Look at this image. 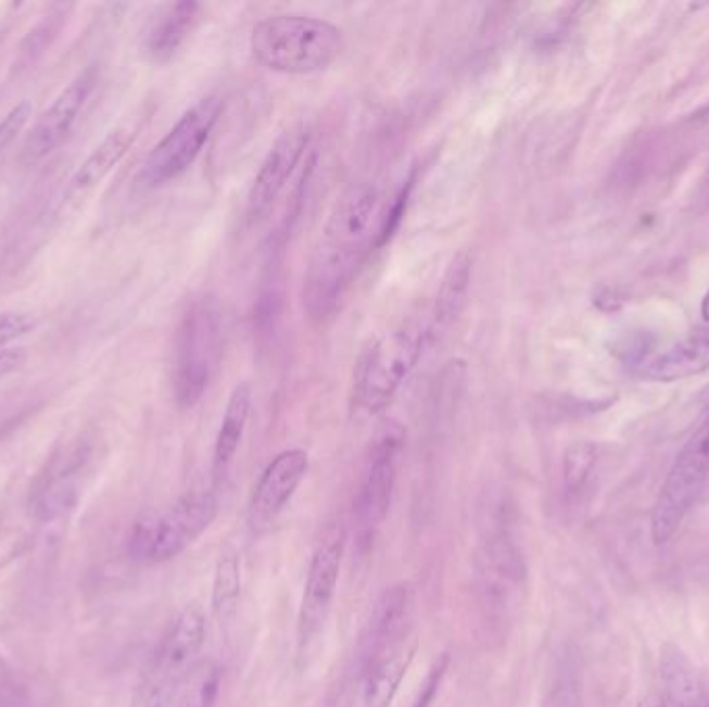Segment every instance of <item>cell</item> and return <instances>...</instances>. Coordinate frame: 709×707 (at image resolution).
<instances>
[{
    "label": "cell",
    "instance_id": "1",
    "mask_svg": "<svg viewBox=\"0 0 709 707\" xmlns=\"http://www.w3.org/2000/svg\"><path fill=\"white\" fill-rule=\"evenodd\" d=\"M253 56L259 65L284 75H312L330 67L343 52V31L309 15H275L252 31Z\"/></svg>",
    "mask_w": 709,
    "mask_h": 707
},
{
    "label": "cell",
    "instance_id": "2",
    "mask_svg": "<svg viewBox=\"0 0 709 707\" xmlns=\"http://www.w3.org/2000/svg\"><path fill=\"white\" fill-rule=\"evenodd\" d=\"M428 346L426 328L401 326L376 337L362 351L353 374V399L369 415L389 409Z\"/></svg>",
    "mask_w": 709,
    "mask_h": 707
},
{
    "label": "cell",
    "instance_id": "3",
    "mask_svg": "<svg viewBox=\"0 0 709 707\" xmlns=\"http://www.w3.org/2000/svg\"><path fill=\"white\" fill-rule=\"evenodd\" d=\"M223 357V318L212 299L195 301L175 337L173 390L181 409L195 407L212 384Z\"/></svg>",
    "mask_w": 709,
    "mask_h": 707
},
{
    "label": "cell",
    "instance_id": "4",
    "mask_svg": "<svg viewBox=\"0 0 709 707\" xmlns=\"http://www.w3.org/2000/svg\"><path fill=\"white\" fill-rule=\"evenodd\" d=\"M206 616L200 606H187L173 620L141 674L131 707H168L200 664L206 643Z\"/></svg>",
    "mask_w": 709,
    "mask_h": 707
},
{
    "label": "cell",
    "instance_id": "5",
    "mask_svg": "<svg viewBox=\"0 0 709 707\" xmlns=\"http://www.w3.org/2000/svg\"><path fill=\"white\" fill-rule=\"evenodd\" d=\"M218 515L216 494L195 488L183 494L168 510L145 515L134 525L129 535V554L145 565H162L195 544Z\"/></svg>",
    "mask_w": 709,
    "mask_h": 707
},
{
    "label": "cell",
    "instance_id": "6",
    "mask_svg": "<svg viewBox=\"0 0 709 707\" xmlns=\"http://www.w3.org/2000/svg\"><path fill=\"white\" fill-rule=\"evenodd\" d=\"M709 481V411L676 456L651 510V540L666 546Z\"/></svg>",
    "mask_w": 709,
    "mask_h": 707
},
{
    "label": "cell",
    "instance_id": "7",
    "mask_svg": "<svg viewBox=\"0 0 709 707\" xmlns=\"http://www.w3.org/2000/svg\"><path fill=\"white\" fill-rule=\"evenodd\" d=\"M374 243H355L321 235L303 278V307L316 324L334 318L362 270Z\"/></svg>",
    "mask_w": 709,
    "mask_h": 707
},
{
    "label": "cell",
    "instance_id": "8",
    "mask_svg": "<svg viewBox=\"0 0 709 707\" xmlns=\"http://www.w3.org/2000/svg\"><path fill=\"white\" fill-rule=\"evenodd\" d=\"M403 446L405 430L398 424L390 421L378 430L367 451L364 476L353 502L355 533L362 550L371 547L380 527L389 517Z\"/></svg>",
    "mask_w": 709,
    "mask_h": 707
},
{
    "label": "cell",
    "instance_id": "9",
    "mask_svg": "<svg viewBox=\"0 0 709 707\" xmlns=\"http://www.w3.org/2000/svg\"><path fill=\"white\" fill-rule=\"evenodd\" d=\"M223 113V102L214 96L200 100L162 137L143 162L141 179L150 187L175 181L187 173L202 154Z\"/></svg>",
    "mask_w": 709,
    "mask_h": 707
},
{
    "label": "cell",
    "instance_id": "10",
    "mask_svg": "<svg viewBox=\"0 0 709 707\" xmlns=\"http://www.w3.org/2000/svg\"><path fill=\"white\" fill-rule=\"evenodd\" d=\"M478 583L483 604L492 613L506 615L526 592L527 565L521 547L503 517H492L481 540L478 560Z\"/></svg>",
    "mask_w": 709,
    "mask_h": 707
},
{
    "label": "cell",
    "instance_id": "11",
    "mask_svg": "<svg viewBox=\"0 0 709 707\" xmlns=\"http://www.w3.org/2000/svg\"><path fill=\"white\" fill-rule=\"evenodd\" d=\"M344 535L343 531H334L330 538L321 540L314 550L309 560L307 579L301 597V608L297 618L299 645L305 647L316 637L328 618L330 606L337 595V585L343 565Z\"/></svg>",
    "mask_w": 709,
    "mask_h": 707
},
{
    "label": "cell",
    "instance_id": "12",
    "mask_svg": "<svg viewBox=\"0 0 709 707\" xmlns=\"http://www.w3.org/2000/svg\"><path fill=\"white\" fill-rule=\"evenodd\" d=\"M309 456L301 449H289L276 455L253 488L248 508V521L255 535L266 533L278 515L295 496L301 481L307 476Z\"/></svg>",
    "mask_w": 709,
    "mask_h": 707
},
{
    "label": "cell",
    "instance_id": "13",
    "mask_svg": "<svg viewBox=\"0 0 709 707\" xmlns=\"http://www.w3.org/2000/svg\"><path fill=\"white\" fill-rule=\"evenodd\" d=\"M309 141L312 129L305 123L293 125L276 139L275 146L262 162L248 195V218L252 223L262 220L273 210L276 200L282 195L293 173L297 171Z\"/></svg>",
    "mask_w": 709,
    "mask_h": 707
},
{
    "label": "cell",
    "instance_id": "14",
    "mask_svg": "<svg viewBox=\"0 0 709 707\" xmlns=\"http://www.w3.org/2000/svg\"><path fill=\"white\" fill-rule=\"evenodd\" d=\"M96 86V71L88 68L77 75L65 90L61 91L45 113L38 116L36 125L25 137L22 160L34 164L47 159L69 136L77 116L81 113L88 96Z\"/></svg>",
    "mask_w": 709,
    "mask_h": 707
},
{
    "label": "cell",
    "instance_id": "15",
    "mask_svg": "<svg viewBox=\"0 0 709 707\" xmlns=\"http://www.w3.org/2000/svg\"><path fill=\"white\" fill-rule=\"evenodd\" d=\"M419 639L413 627L390 639L362 664V686L357 707H390L412 668Z\"/></svg>",
    "mask_w": 709,
    "mask_h": 707
},
{
    "label": "cell",
    "instance_id": "16",
    "mask_svg": "<svg viewBox=\"0 0 709 707\" xmlns=\"http://www.w3.org/2000/svg\"><path fill=\"white\" fill-rule=\"evenodd\" d=\"M90 463V449L81 442L65 449L48 465L45 478L29 498V508L40 523L65 515L75 506L81 492V478Z\"/></svg>",
    "mask_w": 709,
    "mask_h": 707
},
{
    "label": "cell",
    "instance_id": "17",
    "mask_svg": "<svg viewBox=\"0 0 709 707\" xmlns=\"http://www.w3.org/2000/svg\"><path fill=\"white\" fill-rule=\"evenodd\" d=\"M471 274H473V257L467 251H460L448 262L435 293L430 324L426 326L428 344L442 341L453 330L460 314L465 312L469 301L467 296L471 289Z\"/></svg>",
    "mask_w": 709,
    "mask_h": 707
},
{
    "label": "cell",
    "instance_id": "18",
    "mask_svg": "<svg viewBox=\"0 0 709 707\" xmlns=\"http://www.w3.org/2000/svg\"><path fill=\"white\" fill-rule=\"evenodd\" d=\"M376 205H378V191L374 185L369 182L351 185L332 207L321 235L343 239V241L374 243V235H369V225Z\"/></svg>",
    "mask_w": 709,
    "mask_h": 707
},
{
    "label": "cell",
    "instance_id": "19",
    "mask_svg": "<svg viewBox=\"0 0 709 707\" xmlns=\"http://www.w3.org/2000/svg\"><path fill=\"white\" fill-rule=\"evenodd\" d=\"M409 604L412 590L405 583H396L382 592L367 622L366 637L362 645V664L371 658L382 645H387L390 639L412 627Z\"/></svg>",
    "mask_w": 709,
    "mask_h": 707
},
{
    "label": "cell",
    "instance_id": "20",
    "mask_svg": "<svg viewBox=\"0 0 709 707\" xmlns=\"http://www.w3.org/2000/svg\"><path fill=\"white\" fill-rule=\"evenodd\" d=\"M662 683L668 707H709V695L693 661L679 645L662 649Z\"/></svg>",
    "mask_w": 709,
    "mask_h": 707
},
{
    "label": "cell",
    "instance_id": "21",
    "mask_svg": "<svg viewBox=\"0 0 709 707\" xmlns=\"http://www.w3.org/2000/svg\"><path fill=\"white\" fill-rule=\"evenodd\" d=\"M200 15H202V4L193 0L168 4L148 31L145 48L150 56L156 61H168L185 45L189 34L195 29Z\"/></svg>",
    "mask_w": 709,
    "mask_h": 707
},
{
    "label": "cell",
    "instance_id": "22",
    "mask_svg": "<svg viewBox=\"0 0 709 707\" xmlns=\"http://www.w3.org/2000/svg\"><path fill=\"white\" fill-rule=\"evenodd\" d=\"M250 413H252V388L248 384H239L230 394L227 409L223 415L220 430H218L216 442H214L212 471H214L216 481L227 476L230 463L237 456L243 433L248 428V421H250Z\"/></svg>",
    "mask_w": 709,
    "mask_h": 707
},
{
    "label": "cell",
    "instance_id": "23",
    "mask_svg": "<svg viewBox=\"0 0 709 707\" xmlns=\"http://www.w3.org/2000/svg\"><path fill=\"white\" fill-rule=\"evenodd\" d=\"M709 369V339L697 337L679 342L645 367V376L656 382H674Z\"/></svg>",
    "mask_w": 709,
    "mask_h": 707
},
{
    "label": "cell",
    "instance_id": "24",
    "mask_svg": "<svg viewBox=\"0 0 709 707\" xmlns=\"http://www.w3.org/2000/svg\"><path fill=\"white\" fill-rule=\"evenodd\" d=\"M134 143V134L127 129H115L100 141L86 162L75 171L71 179V191L84 193L102 181L116 164L127 154Z\"/></svg>",
    "mask_w": 709,
    "mask_h": 707
},
{
    "label": "cell",
    "instance_id": "25",
    "mask_svg": "<svg viewBox=\"0 0 709 707\" xmlns=\"http://www.w3.org/2000/svg\"><path fill=\"white\" fill-rule=\"evenodd\" d=\"M241 558L237 552H220L212 581V610L220 622H229L241 597Z\"/></svg>",
    "mask_w": 709,
    "mask_h": 707
},
{
    "label": "cell",
    "instance_id": "26",
    "mask_svg": "<svg viewBox=\"0 0 709 707\" xmlns=\"http://www.w3.org/2000/svg\"><path fill=\"white\" fill-rule=\"evenodd\" d=\"M38 517L27 506L22 513L0 515V570L22 558L34 546Z\"/></svg>",
    "mask_w": 709,
    "mask_h": 707
},
{
    "label": "cell",
    "instance_id": "27",
    "mask_svg": "<svg viewBox=\"0 0 709 707\" xmlns=\"http://www.w3.org/2000/svg\"><path fill=\"white\" fill-rule=\"evenodd\" d=\"M220 684H223L220 664L214 660H200L181 686L175 707H214L220 695Z\"/></svg>",
    "mask_w": 709,
    "mask_h": 707
},
{
    "label": "cell",
    "instance_id": "28",
    "mask_svg": "<svg viewBox=\"0 0 709 707\" xmlns=\"http://www.w3.org/2000/svg\"><path fill=\"white\" fill-rule=\"evenodd\" d=\"M595 460H597V446L594 442L581 440L567 449L562 458V483L569 496L583 492V488L587 485V481L594 474Z\"/></svg>",
    "mask_w": 709,
    "mask_h": 707
},
{
    "label": "cell",
    "instance_id": "29",
    "mask_svg": "<svg viewBox=\"0 0 709 707\" xmlns=\"http://www.w3.org/2000/svg\"><path fill=\"white\" fill-rule=\"evenodd\" d=\"M546 707H581V679L572 654H565L558 664Z\"/></svg>",
    "mask_w": 709,
    "mask_h": 707
},
{
    "label": "cell",
    "instance_id": "30",
    "mask_svg": "<svg viewBox=\"0 0 709 707\" xmlns=\"http://www.w3.org/2000/svg\"><path fill=\"white\" fill-rule=\"evenodd\" d=\"M65 17H67L65 7H59V13H50L29 31V36L22 45V54H20L22 65H31L36 59H40L47 52L48 46L52 45V40L59 36Z\"/></svg>",
    "mask_w": 709,
    "mask_h": 707
},
{
    "label": "cell",
    "instance_id": "31",
    "mask_svg": "<svg viewBox=\"0 0 709 707\" xmlns=\"http://www.w3.org/2000/svg\"><path fill=\"white\" fill-rule=\"evenodd\" d=\"M413 185H415V173L407 177V181L401 185V189L394 193V198L390 200L389 207L384 210L380 225L376 230V239H374V250H382L390 239L394 237V232L401 227L403 216L407 212L409 205V198H412Z\"/></svg>",
    "mask_w": 709,
    "mask_h": 707
},
{
    "label": "cell",
    "instance_id": "32",
    "mask_svg": "<svg viewBox=\"0 0 709 707\" xmlns=\"http://www.w3.org/2000/svg\"><path fill=\"white\" fill-rule=\"evenodd\" d=\"M280 305H282V296L275 287L259 295L253 310V332L257 337H270V332L276 328V321L280 318Z\"/></svg>",
    "mask_w": 709,
    "mask_h": 707
},
{
    "label": "cell",
    "instance_id": "33",
    "mask_svg": "<svg viewBox=\"0 0 709 707\" xmlns=\"http://www.w3.org/2000/svg\"><path fill=\"white\" fill-rule=\"evenodd\" d=\"M448 666H451V656L448 654H442L438 660H434V664L430 666L423 683L419 684V691L413 699L412 707H432L434 704L435 695L442 686V681L448 672Z\"/></svg>",
    "mask_w": 709,
    "mask_h": 707
},
{
    "label": "cell",
    "instance_id": "34",
    "mask_svg": "<svg viewBox=\"0 0 709 707\" xmlns=\"http://www.w3.org/2000/svg\"><path fill=\"white\" fill-rule=\"evenodd\" d=\"M36 328V318L29 312H0V351L9 349L11 342L22 339Z\"/></svg>",
    "mask_w": 709,
    "mask_h": 707
},
{
    "label": "cell",
    "instance_id": "35",
    "mask_svg": "<svg viewBox=\"0 0 709 707\" xmlns=\"http://www.w3.org/2000/svg\"><path fill=\"white\" fill-rule=\"evenodd\" d=\"M29 116H31V106L27 102H22L0 121V152L24 129Z\"/></svg>",
    "mask_w": 709,
    "mask_h": 707
},
{
    "label": "cell",
    "instance_id": "36",
    "mask_svg": "<svg viewBox=\"0 0 709 707\" xmlns=\"http://www.w3.org/2000/svg\"><path fill=\"white\" fill-rule=\"evenodd\" d=\"M25 362V351L20 346L13 349H2L0 351V378L9 376L11 371H15L17 367H22Z\"/></svg>",
    "mask_w": 709,
    "mask_h": 707
},
{
    "label": "cell",
    "instance_id": "37",
    "mask_svg": "<svg viewBox=\"0 0 709 707\" xmlns=\"http://www.w3.org/2000/svg\"><path fill=\"white\" fill-rule=\"evenodd\" d=\"M594 303L602 312H617L622 305V296L618 295L617 289H602L595 293Z\"/></svg>",
    "mask_w": 709,
    "mask_h": 707
},
{
    "label": "cell",
    "instance_id": "38",
    "mask_svg": "<svg viewBox=\"0 0 709 707\" xmlns=\"http://www.w3.org/2000/svg\"><path fill=\"white\" fill-rule=\"evenodd\" d=\"M640 707H668L666 706V702L663 699H660L658 695H651V697H647V699H643L641 702Z\"/></svg>",
    "mask_w": 709,
    "mask_h": 707
},
{
    "label": "cell",
    "instance_id": "39",
    "mask_svg": "<svg viewBox=\"0 0 709 707\" xmlns=\"http://www.w3.org/2000/svg\"><path fill=\"white\" fill-rule=\"evenodd\" d=\"M701 316L709 324V291L708 295L704 296V301H701Z\"/></svg>",
    "mask_w": 709,
    "mask_h": 707
},
{
    "label": "cell",
    "instance_id": "40",
    "mask_svg": "<svg viewBox=\"0 0 709 707\" xmlns=\"http://www.w3.org/2000/svg\"><path fill=\"white\" fill-rule=\"evenodd\" d=\"M699 502H709V481H708V485L704 488V492H701V496H699Z\"/></svg>",
    "mask_w": 709,
    "mask_h": 707
}]
</instances>
